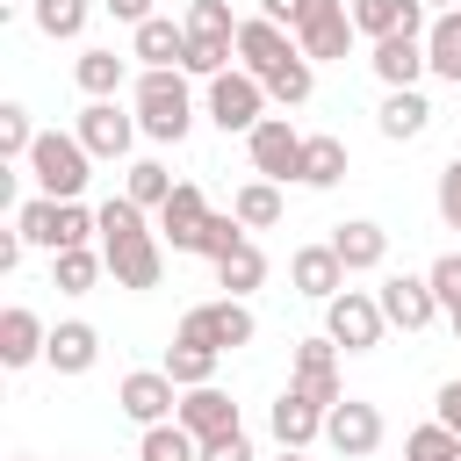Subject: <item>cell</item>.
Segmentation results:
<instances>
[{
    "instance_id": "cell-1",
    "label": "cell",
    "mask_w": 461,
    "mask_h": 461,
    "mask_svg": "<svg viewBox=\"0 0 461 461\" xmlns=\"http://www.w3.org/2000/svg\"><path fill=\"white\" fill-rule=\"evenodd\" d=\"M101 259H108V274H115V288H158V274H166V252H158V230L144 223V209L130 202V194H115V202H101Z\"/></svg>"
},
{
    "instance_id": "cell-2",
    "label": "cell",
    "mask_w": 461,
    "mask_h": 461,
    "mask_svg": "<svg viewBox=\"0 0 461 461\" xmlns=\"http://www.w3.org/2000/svg\"><path fill=\"white\" fill-rule=\"evenodd\" d=\"M194 122V94H187V72L180 65H144L137 79V130L151 144H180Z\"/></svg>"
},
{
    "instance_id": "cell-3",
    "label": "cell",
    "mask_w": 461,
    "mask_h": 461,
    "mask_svg": "<svg viewBox=\"0 0 461 461\" xmlns=\"http://www.w3.org/2000/svg\"><path fill=\"white\" fill-rule=\"evenodd\" d=\"M86 166H94V151H86L79 137H65V130H43L36 151H29V173H36V187H43L50 202H79V187L94 180Z\"/></svg>"
},
{
    "instance_id": "cell-4",
    "label": "cell",
    "mask_w": 461,
    "mask_h": 461,
    "mask_svg": "<svg viewBox=\"0 0 461 461\" xmlns=\"http://www.w3.org/2000/svg\"><path fill=\"white\" fill-rule=\"evenodd\" d=\"M324 331L339 339V353H375L382 331H389L382 295H367V288H339V295L324 303Z\"/></svg>"
},
{
    "instance_id": "cell-5",
    "label": "cell",
    "mask_w": 461,
    "mask_h": 461,
    "mask_svg": "<svg viewBox=\"0 0 461 461\" xmlns=\"http://www.w3.org/2000/svg\"><path fill=\"white\" fill-rule=\"evenodd\" d=\"M252 331H259V317L245 310V295H216V303H194V310L180 317V339H194V346H216V353H238V346H252Z\"/></svg>"
},
{
    "instance_id": "cell-6",
    "label": "cell",
    "mask_w": 461,
    "mask_h": 461,
    "mask_svg": "<svg viewBox=\"0 0 461 461\" xmlns=\"http://www.w3.org/2000/svg\"><path fill=\"white\" fill-rule=\"evenodd\" d=\"M259 115H267V79H259V72L238 65V72H216V79H209V122H216L223 137H230V130H252Z\"/></svg>"
},
{
    "instance_id": "cell-7",
    "label": "cell",
    "mask_w": 461,
    "mask_h": 461,
    "mask_svg": "<svg viewBox=\"0 0 461 461\" xmlns=\"http://www.w3.org/2000/svg\"><path fill=\"white\" fill-rule=\"evenodd\" d=\"M245 151H252V173L259 180H295L303 173V130L288 115H259L245 130Z\"/></svg>"
},
{
    "instance_id": "cell-8",
    "label": "cell",
    "mask_w": 461,
    "mask_h": 461,
    "mask_svg": "<svg viewBox=\"0 0 461 461\" xmlns=\"http://www.w3.org/2000/svg\"><path fill=\"white\" fill-rule=\"evenodd\" d=\"M353 7L346 0H310V14L295 22V50L310 58V65H331V58H346L353 50Z\"/></svg>"
},
{
    "instance_id": "cell-9",
    "label": "cell",
    "mask_w": 461,
    "mask_h": 461,
    "mask_svg": "<svg viewBox=\"0 0 461 461\" xmlns=\"http://www.w3.org/2000/svg\"><path fill=\"white\" fill-rule=\"evenodd\" d=\"M324 439H331L339 461H367V454L382 447V411H375L367 396H339V403L324 411Z\"/></svg>"
},
{
    "instance_id": "cell-10",
    "label": "cell",
    "mask_w": 461,
    "mask_h": 461,
    "mask_svg": "<svg viewBox=\"0 0 461 461\" xmlns=\"http://www.w3.org/2000/svg\"><path fill=\"white\" fill-rule=\"evenodd\" d=\"M115 403H122L130 425H166V418L180 411V382H173L166 367H137V375L115 382Z\"/></svg>"
},
{
    "instance_id": "cell-11",
    "label": "cell",
    "mask_w": 461,
    "mask_h": 461,
    "mask_svg": "<svg viewBox=\"0 0 461 461\" xmlns=\"http://www.w3.org/2000/svg\"><path fill=\"white\" fill-rule=\"evenodd\" d=\"M288 389H295V396H310L317 411H331V403L346 396V389H339V339H331V331L295 346V375H288Z\"/></svg>"
},
{
    "instance_id": "cell-12",
    "label": "cell",
    "mask_w": 461,
    "mask_h": 461,
    "mask_svg": "<svg viewBox=\"0 0 461 461\" xmlns=\"http://www.w3.org/2000/svg\"><path fill=\"white\" fill-rule=\"evenodd\" d=\"M382 317L396 324V331H425L432 317H439V295H432V274H389L382 288Z\"/></svg>"
},
{
    "instance_id": "cell-13",
    "label": "cell",
    "mask_w": 461,
    "mask_h": 461,
    "mask_svg": "<svg viewBox=\"0 0 461 461\" xmlns=\"http://www.w3.org/2000/svg\"><path fill=\"white\" fill-rule=\"evenodd\" d=\"M72 137H79V144H86L94 158H122V151L137 144V115H122L115 101H86V108H79V130H72Z\"/></svg>"
},
{
    "instance_id": "cell-14",
    "label": "cell",
    "mask_w": 461,
    "mask_h": 461,
    "mask_svg": "<svg viewBox=\"0 0 461 461\" xmlns=\"http://www.w3.org/2000/svg\"><path fill=\"white\" fill-rule=\"evenodd\" d=\"M281 58H295V29H281V22H267V14H252V22H238V65L245 72H274Z\"/></svg>"
},
{
    "instance_id": "cell-15",
    "label": "cell",
    "mask_w": 461,
    "mask_h": 461,
    "mask_svg": "<svg viewBox=\"0 0 461 461\" xmlns=\"http://www.w3.org/2000/svg\"><path fill=\"white\" fill-rule=\"evenodd\" d=\"M202 223H209V202H202L194 180H180V187L166 194V209H158V238H166L173 252H194V245H202Z\"/></svg>"
},
{
    "instance_id": "cell-16",
    "label": "cell",
    "mask_w": 461,
    "mask_h": 461,
    "mask_svg": "<svg viewBox=\"0 0 461 461\" xmlns=\"http://www.w3.org/2000/svg\"><path fill=\"white\" fill-rule=\"evenodd\" d=\"M194 439H223V432H238V403L216 389V382H202V389H180V411H173Z\"/></svg>"
},
{
    "instance_id": "cell-17",
    "label": "cell",
    "mask_w": 461,
    "mask_h": 461,
    "mask_svg": "<svg viewBox=\"0 0 461 461\" xmlns=\"http://www.w3.org/2000/svg\"><path fill=\"white\" fill-rule=\"evenodd\" d=\"M353 29L360 36H425V0H353Z\"/></svg>"
},
{
    "instance_id": "cell-18",
    "label": "cell",
    "mask_w": 461,
    "mask_h": 461,
    "mask_svg": "<svg viewBox=\"0 0 461 461\" xmlns=\"http://www.w3.org/2000/svg\"><path fill=\"white\" fill-rule=\"evenodd\" d=\"M288 281H295L310 303H331V295L346 288V259L331 252V238H324V245H303V252L288 259Z\"/></svg>"
},
{
    "instance_id": "cell-19",
    "label": "cell",
    "mask_w": 461,
    "mask_h": 461,
    "mask_svg": "<svg viewBox=\"0 0 461 461\" xmlns=\"http://www.w3.org/2000/svg\"><path fill=\"white\" fill-rule=\"evenodd\" d=\"M43 346H50L43 317L29 303H7L0 310V367H29V360H43Z\"/></svg>"
},
{
    "instance_id": "cell-20",
    "label": "cell",
    "mask_w": 461,
    "mask_h": 461,
    "mask_svg": "<svg viewBox=\"0 0 461 461\" xmlns=\"http://www.w3.org/2000/svg\"><path fill=\"white\" fill-rule=\"evenodd\" d=\"M367 65H375V79H382V86H418V79L432 72V58H425V36H382Z\"/></svg>"
},
{
    "instance_id": "cell-21",
    "label": "cell",
    "mask_w": 461,
    "mask_h": 461,
    "mask_svg": "<svg viewBox=\"0 0 461 461\" xmlns=\"http://www.w3.org/2000/svg\"><path fill=\"white\" fill-rule=\"evenodd\" d=\"M43 360H50L58 375H86V367L101 360V331H94L86 317H65V324H50V346H43Z\"/></svg>"
},
{
    "instance_id": "cell-22",
    "label": "cell",
    "mask_w": 461,
    "mask_h": 461,
    "mask_svg": "<svg viewBox=\"0 0 461 461\" xmlns=\"http://www.w3.org/2000/svg\"><path fill=\"white\" fill-rule=\"evenodd\" d=\"M331 252L346 259V274H375V267L389 259V230H382V223H367V216H353V223H339V230H331Z\"/></svg>"
},
{
    "instance_id": "cell-23",
    "label": "cell",
    "mask_w": 461,
    "mask_h": 461,
    "mask_svg": "<svg viewBox=\"0 0 461 461\" xmlns=\"http://www.w3.org/2000/svg\"><path fill=\"white\" fill-rule=\"evenodd\" d=\"M267 425H274V439H281V447H310V439H324V411H317L310 396H295V389H281V396H274Z\"/></svg>"
},
{
    "instance_id": "cell-24",
    "label": "cell",
    "mask_w": 461,
    "mask_h": 461,
    "mask_svg": "<svg viewBox=\"0 0 461 461\" xmlns=\"http://www.w3.org/2000/svg\"><path fill=\"white\" fill-rule=\"evenodd\" d=\"M130 58H144V65H180V58H187V22H166V14L137 22V29H130Z\"/></svg>"
},
{
    "instance_id": "cell-25",
    "label": "cell",
    "mask_w": 461,
    "mask_h": 461,
    "mask_svg": "<svg viewBox=\"0 0 461 461\" xmlns=\"http://www.w3.org/2000/svg\"><path fill=\"white\" fill-rule=\"evenodd\" d=\"M425 122H432V101H425L418 86H389V101H382V137L411 144V137H425Z\"/></svg>"
},
{
    "instance_id": "cell-26",
    "label": "cell",
    "mask_w": 461,
    "mask_h": 461,
    "mask_svg": "<svg viewBox=\"0 0 461 461\" xmlns=\"http://www.w3.org/2000/svg\"><path fill=\"white\" fill-rule=\"evenodd\" d=\"M101 274H108V259H101L94 245H65V252H50V288H65V295H86Z\"/></svg>"
},
{
    "instance_id": "cell-27",
    "label": "cell",
    "mask_w": 461,
    "mask_h": 461,
    "mask_svg": "<svg viewBox=\"0 0 461 461\" xmlns=\"http://www.w3.org/2000/svg\"><path fill=\"white\" fill-rule=\"evenodd\" d=\"M425 58H432L439 79L461 86V7H439V14H432V29H425Z\"/></svg>"
},
{
    "instance_id": "cell-28",
    "label": "cell",
    "mask_w": 461,
    "mask_h": 461,
    "mask_svg": "<svg viewBox=\"0 0 461 461\" xmlns=\"http://www.w3.org/2000/svg\"><path fill=\"white\" fill-rule=\"evenodd\" d=\"M230 216H238L245 230H274V223H281V180H245V187L230 194Z\"/></svg>"
},
{
    "instance_id": "cell-29",
    "label": "cell",
    "mask_w": 461,
    "mask_h": 461,
    "mask_svg": "<svg viewBox=\"0 0 461 461\" xmlns=\"http://www.w3.org/2000/svg\"><path fill=\"white\" fill-rule=\"evenodd\" d=\"M259 281H267V252H259L252 238H245V245H230V252L216 259V288H223V295H252Z\"/></svg>"
},
{
    "instance_id": "cell-30",
    "label": "cell",
    "mask_w": 461,
    "mask_h": 461,
    "mask_svg": "<svg viewBox=\"0 0 461 461\" xmlns=\"http://www.w3.org/2000/svg\"><path fill=\"white\" fill-rule=\"evenodd\" d=\"M137 461H202V439H194L180 418H166V425H144Z\"/></svg>"
},
{
    "instance_id": "cell-31",
    "label": "cell",
    "mask_w": 461,
    "mask_h": 461,
    "mask_svg": "<svg viewBox=\"0 0 461 461\" xmlns=\"http://www.w3.org/2000/svg\"><path fill=\"white\" fill-rule=\"evenodd\" d=\"M303 187H339L346 180V144L339 137H303Z\"/></svg>"
},
{
    "instance_id": "cell-32",
    "label": "cell",
    "mask_w": 461,
    "mask_h": 461,
    "mask_svg": "<svg viewBox=\"0 0 461 461\" xmlns=\"http://www.w3.org/2000/svg\"><path fill=\"white\" fill-rule=\"evenodd\" d=\"M216 346H194V339H173L166 346V375L180 382V389H202V382H216Z\"/></svg>"
},
{
    "instance_id": "cell-33",
    "label": "cell",
    "mask_w": 461,
    "mask_h": 461,
    "mask_svg": "<svg viewBox=\"0 0 461 461\" xmlns=\"http://www.w3.org/2000/svg\"><path fill=\"white\" fill-rule=\"evenodd\" d=\"M72 72H79V94H86V101H115V86H122V72H130V65H122L115 50H79V65H72Z\"/></svg>"
},
{
    "instance_id": "cell-34",
    "label": "cell",
    "mask_w": 461,
    "mask_h": 461,
    "mask_svg": "<svg viewBox=\"0 0 461 461\" xmlns=\"http://www.w3.org/2000/svg\"><path fill=\"white\" fill-rule=\"evenodd\" d=\"M310 86H317V65L295 50V58H281L274 72H267V101H281V108H303L310 101Z\"/></svg>"
},
{
    "instance_id": "cell-35",
    "label": "cell",
    "mask_w": 461,
    "mask_h": 461,
    "mask_svg": "<svg viewBox=\"0 0 461 461\" xmlns=\"http://www.w3.org/2000/svg\"><path fill=\"white\" fill-rule=\"evenodd\" d=\"M187 36H202V43H238L230 0H187Z\"/></svg>"
},
{
    "instance_id": "cell-36",
    "label": "cell",
    "mask_w": 461,
    "mask_h": 461,
    "mask_svg": "<svg viewBox=\"0 0 461 461\" xmlns=\"http://www.w3.org/2000/svg\"><path fill=\"white\" fill-rule=\"evenodd\" d=\"M173 187H180V180H173V173H166L158 158H137V166H130V187H122V194H130L137 209H166V194H173Z\"/></svg>"
},
{
    "instance_id": "cell-37",
    "label": "cell",
    "mask_w": 461,
    "mask_h": 461,
    "mask_svg": "<svg viewBox=\"0 0 461 461\" xmlns=\"http://www.w3.org/2000/svg\"><path fill=\"white\" fill-rule=\"evenodd\" d=\"M403 461H461V432H447V425L432 418V425H418V432L403 439Z\"/></svg>"
},
{
    "instance_id": "cell-38",
    "label": "cell",
    "mask_w": 461,
    "mask_h": 461,
    "mask_svg": "<svg viewBox=\"0 0 461 461\" xmlns=\"http://www.w3.org/2000/svg\"><path fill=\"white\" fill-rule=\"evenodd\" d=\"M14 230H22L29 245H43V252H58V202H50V194H36V202H22V216H14Z\"/></svg>"
},
{
    "instance_id": "cell-39",
    "label": "cell",
    "mask_w": 461,
    "mask_h": 461,
    "mask_svg": "<svg viewBox=\"0 0 461 461\" xmlns=\"http://www.w3.org/2000/svg\"><path fill=\"white\" fill-rule=\"evenodd\" d=\"M29 14H36V29H43L50 43H58V36H79V29H86V0H36Z\"/></svg>"
},
{
    "instance_id": "cell-40",
    "label": "cell",
    "mask_w": 461,
    "mask_h": 461,
    "mask_svg": "<svg viewBox=\"0 0 461 461\" xmlns=\"http://www.w3.org/2000/svg\"><path fill=\"white\" fill-rule=\"evenodd\" d=\"M36 137H43V130H29V108L7 101V108H0V158H29Z\"/></svg>"
},
{
    "instance_id": "cell-41",
    "label": "cell",
    "mask_w": 461,
    "mask_h": 461,
    "mask_svg": "<svg viewBox=\"0 0 461 461\" xmlns=\"http://www.w3.org/2000/svg\"><path fill=\"white\" fill-rule=\"evenodd\" d=\"M230 245H245V223H238L230 209H209V223H202V245H194V252H202V259H223Z\"/></svg>"
},
{
    "instance_id": "cell-42",
    "label": "cell",
    "mask_w": 461,
    "mask_h": 461,
    "mask_svg": "<svg viewBox=\"0 0 461 461\" xmlns=\"http://www.w3.org/2000/svg\"><path fill=\"white\" fill-rule=\"evenodd\" d=\"M425 274H432V295H439V310H454V303H461V252H439Z\"/></svg>"
},
{
    "instance_id": "cell-43",
    "label": "cell",
    "mask_w": 461,
    "mask_h": 461,
    "mask_svg": "<svg viewBox=\"0 0 461 461\" xmlns=\"http://www.w3.org/2000/svg\"><path fill=\"white\" fill-rule=\"evenodd\" d=\"M439 216H447V223L461 230V151H454V158L439 166Z\"/></svg>"
},
{
    "instance_id": "cell-44",
    "label": "cell",
    "mask_w": 461,
    "mask_h": 461,
    "mask_svg": "<svg viewBox=\"0 0 461 461\" xmlns=\"http://www.w3.org/2000/svg\"><path fill=\"white\" fill-rule=\"evenodd\" d=\"M202 461H252V439H245V425H238V432H223V439H202Z\"/></svg>"
},
{
    "instance_id": "cell-45",
    "label": "cell",
    "mask_w": 461,
    "mask_h": 461,
    "mask_svg": "<svg viewBox=\"0 0 461 461\" xmlns=\"http://www.w3.org/2000/svg\"><path fill=\"white\" fill-rule=\"evenodd\" d=\"M259 14H267V22H281V29H295V22L310 14V0H259Z\"/></svg>"
},
{
    "instance_id": "cell-46",
    "label": "cell",
    "mask_w": 461,
    "mask_h": 461,
    "mask_svg": "<svg viewBox=\"0 0 461 461\" xmlns=\"http://www.w3.org/2000/svg\"><path fill=\"white\" fill-rule=\"evenodd\" d=\"M439 425L461 432V382H439Z\"/></svg>"
},
{
    "instance_id": "cell-47",
    "label": "cell",
    "mask_w": 461,
    "mask_h": 461,
    "mask_svg": "<svg viewBox=\"0 0 461 461\" xmlns=\"http://www.w3.org/2000/svg\"><path fill=\"white\" fill-rule=\"evenodd\" d=\"M101 7H108L115 22H130V29H137V22H151V0H101Z\"/></svg>"
},
{
    "instance_id": "cell-48",
    "label": "cell",
    "mask_w": 461,
    "mask_h": 461,
    "mask_svg": "<svg viewBox=\"0 0 461 461\" xmlns=\"http://www.w3.org/2000/svg\"><path fill=\"white\" fill-rule=\"evenodd\" d=\"M447 324H454V339H461V303H454V310H447Z\"/></svg>"
},
{
    "instance_id": "cell-49",
    "label": "cell",
    "mask_w": 461,
    "mask_h": 461,
    "mask_svg": "<svg viewBox=\"0 0 461 461\" xmlns=\"http://www.w3.org/2000/svg\"><path fill=\"white\" fill-rule=\"evenodd\" d=\"M281 461H303V447H281Z\"/></svg>"
},
{
    "instance_id": "cell-50",
    "label": "cell",
    "mask_w": 461,
    "mask_h": 461,
    "mask_svg": "<svg viewBox=\"0 0 461 461\" xmlns=\"http://www.w3.org/2000/svg\"><path fill=\"white\" fill-rule=\"evenodd\" d=\"M425 7H461V0H425Z\"/></svg>"
},
{
    "instance_id": "cell-51",
    "label": "cell",
    "mask_w": 461,
    "mask_h": 461,
    "mask_svg": "<svg viewBox=\"0 0 461 461\" xmlns=\"http://www.w3.org/2000/svg\"><path fill=\"white\" fill-rule=\"evenodd\" d=\"M14 461H29V454H14Z\"/></svg>"
}]
</instances>
